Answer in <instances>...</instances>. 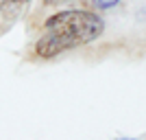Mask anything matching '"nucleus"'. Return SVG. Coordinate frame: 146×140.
Segmentation results:
<instances>
[{"label":"nucleus","mask_w":146,"mask_h":140,"mask_svg":"<svg viewBox=\"0 0 146 140\" xmlns=\"http://www.w3.org/2000/svg\"><path fill=\"white\" fill-rule=\"evenodd\" d=\"M44 31L46 33L35 44V55L42 59H52L66 50L79 48L98 40L105 31V20L92 11L68 9L50 15L44 22Z\"/></svg>","instance_id":"1"},{"label":"nucleus","mask_w":146,"mask_h":140,"mask_svg":"<svg viewBox=\"0 0 146 140\" xmlns=\"http://www.w3.org/2000/svg\"><path fill=\"white\" fill-rule=\"evenodd\" d=\"M29 0H0V13L2 15H9L13 13L15 9H20L22 5H26Z\"/></svg>","instance_id":"2"},{"label":"nucleus","mask_w":146,"mask_h":140,"mask_svg":"<svg viewBox=\"0 0 146 140\" xmlns=\"http://www.w3.org/2000/svg\"><path fill=\"white\" fill-rule=\"evenodd\" d=\"M92 2H94V7H96V9L105 11V9H111V7H116L120 0H92Z\"/></svg>","instance_id":"3"},{"label":"nucleus","mask_w":146,"mask_h":140,"mask_svg":"<svg viewBox=\"0 0 146 140\" xmlns=\"http://www.w3.org/2000/svg\"><path fill=\"white\" fill-rule=\"evenodd\" d=\"M118 140H135V138H118Z\"/></svg>","instance_id":"5"},{"label":"nucleus","mask_w":146,"mask_h":140,"mask_svg":"<svg viewBox=\"0 0 146 140\" xmlns=\"http://www.w3.org/2000/svg\"><path fill=\"white\" fill-rule=\"evenodd\" d=\"M61 2H70V0H44V5H61Z\"/></svg>","instance_id":"4"}]
</instances>
